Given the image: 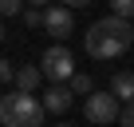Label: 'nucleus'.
<instances>
[{
  "label": "nucleus",
  "mask_w": 134,
  "mask_h": 127,
  "mask_svg": "<svg viewBox=\"0 0 134 127\" xmlns=\"http://www.w3.org/2000/svg\"><path fill=\"white\" fill-rule=\"evenodd\" d=\"M83 44H87V56L91 60H118L134 44V24L122 20V16H103V20H95L87 28Z\"/></svg>",
  "instance_id": "f257e3e1"
},
{
  "label": "nucleus",
  "mask_w": 134,
  "mask_h": 127,
  "mask_svg": "<svg viewBox=\"0 0 134 127\" xmlns=\"http://www.w3.org/2000/svg\"><path fill=\"white\" fill-rule=\"evenodd\" d=\"M43 99L12 91V95H0V127H43Z\"/></svg>",
  "instance_id": "f03ea898"
},
{
  "label": "nucleus",
  "mask_w": 134,
  "mask_h": 127,
  "mask_svg": "<svg viewBox=\"0 0 134 127\" xmlns=\"http://www.w3.org/2000/svg\"><path fill=\"white\" fill-rule=\"evenodd\" d=\"M40 72L51 80V84H71V76H75V56H71V48H63V44H51L47 52H43V60H40Z\"/></svg>",
  "instance_id": "7ed1b4c3"
},
{
  "label": "nucleus",
  "mask_w": 134,
  "mask_h": 127,
  "mask_svg": "<svg viewBox=\"0 0 134 127\" xmlns=\"http://www.w3.org/2000/svg\"><path fill=\"white\" fill-rule=\"evenodd\" d=\"M83 115H87L95 127H107V123H114V119L122 115V107H118V99H114L110 91H95V95L83 99Z\"/></svg>",
  "instance_id": "20e7f679"
},
{
  "label": "nucleus",
  "mask_w": 134,
  "mask_h": 127,
  "mask_svg": "<svg viewBox=\"0 0 134 127\" xmlns=\"http://www.w3.org/2000/svg\"><path fill=\"white\" fill-rule=\"evenodd\" d=\"M43 28H47L55 40H67V36L75 32V16H71V8H63V4L43 8Z\"/></svg>",
  "instance_id": "39448f33"
},
{
  "label": "nucleus",
  "mask_w": 134,
  "mask_h": 127,
  "mask_svg": "<svg viewBox=\"0 0 134 127\" xmlns=\"http://www.w3.org/2000/svg\"><path fill=\"white\" fill-rule=\"evenodd\" d=\"M71 99H75V91H71V87H63V84H51V91L43 95V107H47L51 115H63L67 107H71Z\"/></svg>",
  "instance_id": "423d86ee"
},
{
  "label": "nucleus",
  "mask_w": 134,
  "mask_h": 127,
  "mask_svg": "<svg viewBox=\"0 0 134 127\" xmlns=\"http://www.w3.org/2000/svg\"><path fill=\"white\" fill-rule=\"evenodd\" d=\"M110 95L118 99V103H134V72H114V80H110Z\"/></svg>",
  "instance_id": "0eeeda50"
},
{
  "label": "nucleus",
  "mask_w": 134,
  "mask_h": 127,
  "mask_svg": "<svg viewBox=\"0 0 134 127\" xmlns=\"http://www.w3.org/2000/svg\"><path fill=\"white\" fill-rule=\"evenodd\" d=\"M40 80H43V72H40V68H28V64H20V68H16V91L32 95V91L40 87Z\"/></svg>",
  "instance_id": "6e6552de"
},
{
  "label": "nucleus",
  "mask_w": 134,
  "mask_h": 127,
  "mask_svg": "<svg viewBox=\"0 0 134 127\" xmlns=\"http://www.w3.org/2000/svg\"><path fill=\"white\" fill-rule=\"evenodd\" d=\"M71 91H75V95H95V80H91L87 72H75V76H71Z\"/></svg>",
  "instance_id": "1a4fd4ad"
},
{
  "label": "nucleus",
  "mask_w": 134,
  "mask_h": 127,
  "mask_svg": "<svg viewBox=\"0 0 134 127\" xmlns=\"http://www.w3.org/2000/svg\"><path fill=\"white\" fill-rule=\"evenodd\" d=\"M110 16L130 20V16H134V0H110Z\"/></svg>",
  "instance_id": "9d476101"
},
{
  "label": "nucleus",
  "mask_w": 134,
  "mask_h": 127,
  "mask_svg": "<svg viewBox=\"0 0 134 127\" xmlns=\"http://www.w3.org/2000/svg\"><path fill=\"white\" fill-rule=\"evenodd\" d=\"M0 84H16V68H12V60H0Z\"/></svg>",
  "instance_id": "9b49d317"
},
{
  "label": "nucleus",
  "mask_w": 134,
  "mask_h": 127,
  "mask_svg": "<svg viewBox=\"0 0 134 127\" xmlns=\"http://www.w3.org/2000/svg\"><path fill=\"white\" fill-rule=\"evenodd\" d=\"M24 24H28V28H40V24H43V12H40V8H28V12H24Z\"/></svg>",
  "instance_id": "f8f14e48"
},
{
  "label": "nucleus",
  "mask_w": 134,
  "mask_h": 127,
  "mask_svg": "<svg viewBox=\"0 0 134 127\" xmlns=\"http://www.w3.org/2000/svg\"><path fill=\"white\" fill-rule=\"evenodd\" d=\"M20 12V0H0V16H16Z\"/></svg>",
  "instance_id": "ddd939ff"
},
{
  "label": "nucleus",
  "mask_w": 134,
  "mask_h": 127,
  "mask_svg": "<svg viewBox=\"0 0 134 127\" xmlns=\"http://www.w3.org/2000/svg\"><path fill=\"white\" fill-rule=\"evenodd\" d=\"M118 123H122V127H134V103H130V107H122V115H118Z\"/></svg>",
  "instance_id": "4468645a"
},
{
  "label": "nucleus",
  "mask_w": 134,
  "mask_h": 127,
  "mask_svg": "<svg viewBox=\"0 0 134 127\" xmlns=\"http://www.w3.org/2000/svg\"><path fill=\"white\" fill-rule=\"evenodd\" d=\"M59 4H63V8H71V12H75V8H87V4H91V0H59Z\"/></svg>",
  "instance_id": "2eb2a0df"
},
{
  "label": "nucleus",
  "mask_w": 134,
  "mask_h": 127,
  "mask_svg": "<svg viewBox=\"0 0 134 127\" xmlns=\"http://www.w3.org/2000/svg\"><path fill=\"white\" fill-rule=\"evenodd\" d=\"M28 4H32V8H43V4L51 8V0H28Z\"/></svg>",
  "instance_id": "dca6fc26"
},
{
  "label": "nucleus",
  "mask_w": 134,
  "mask_h": 127,
  "mask_svg": "<svg viewBox=\"0 0 134 127\" xmlns=\"http://www.w3.org/2000/svg\"><path fill=\"white\" fill-rule=\"evenodd\" d=\"M0 40H4V24H0Z\"/></svg>",
  "instance_id": "f3484780"
},
{
  "label": "nucleus",
  "mask_w": 134,
  "mask_h": 127,
  "mask_svg": "<svg viewBox=\"0 0 134 127\" xmlns=\"http://www.w3.org/2000/svg\"><path fill=\"white\" fill-rule=\"evenodd\" d=\"M55 127H71V123H55Z\"/></svg>",
  "instance_id": "a211bd4d"
}]
</instances>
